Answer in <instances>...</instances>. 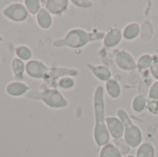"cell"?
I'll list each match as a JSON object with an SVG mask.
<instances>
[{
	"mask_svg": "<svg viewBox=\"0 0 158 157\" xmlns=\"http://www.w3.org/2000/svg\"><path fill=\"white\" fill-rule=\"evenodd\" d=\"M94 140L97 146L104 147L109 143L110 134L106 123V103H105V88L101 85L97 86L94 93Z\"/></svg>",
	"mask_w": 158,
	"mask_h": 157,
	"instance_id": "obj_1",
	"label": "cell"
},
{
	"mask_svg": "<svg viewBox=\"0 0 158 157\" xmlns=\"http://www.w3.org/2000/svg\"><path fill=\"white\" fill-rule=\"evenodd\" d=\"M105 35L106 32L104 31L92 32V31H87L81 28H75L68 31L63 39L55 41L54 46L56 47L68 46L72 49H79L84 47L91 42L103 40Z\"/></svg>",
	"mask_w": 158,
	"mask_h": 157,
	"instance_id": "obj_2",
	"label": "cell"
},
{
	"mask_svg": "<svg viewBox=\"0 0 158 157\" xmlns=\"http://www.w3.org/2000/svg\"><path fill=\"white\" fill-rule=\"evenodd\" d=\"M117 114L118 118H120L124 125V140L131 148H138L143 143V132L141 129L132 122L131 118L124 109L119 108L117 111Z\"/></svg>",
	"mask_w": 158,
	"mask_h": 157,
	"instance_id": "obj_3",
	"label": "cell"
},
{
	"mask_svg": "<svg viewBox=\"0 0 158 157\" xmlns=\"http://www.w3.org/2000/svg\"><path fill=\"white\" fill-rule=\"evenodd\" d=\"M36 99H40L46 106L53 109H60L68 106L67 98L56 89H45L41 93H37Z\"/></svg>",
	"mask_w": 158,
	"mask_h": 157,
	"instance_id": "obj_4",
	"label": "cell"
},
{
	"mask_svg": "<svg viewBox=\"0 0 158 157\" xmlns=\"http://www.w3.org/2000/svg\"><path fill=\"white\" fill-rule=\"evenodd\" d=\"M3 15L11 21L22 22L27 19L29 13H28L24 4L13 3V4L6 6L3 9Z\"/></svg>",
	"mask_w": 158,
	"mask_h": 157,
	"instance_id": "obj_5",
	"label": "cell"
},
{
	"mask_svg": "<svg viewBox=\"0 0 158 157\" xmlns=\"http://www.w3.org/2000/svg\"><path fill=\"white\" fill-rule=\"evenodd\" d=\"M25 72L29 77L32 79L41 80L48 76L49 68L48 67H46V65L44 62L36 59H31L26 63Z\"/></svg>",
	"mask_w": 158,
	"mask_h": 157,
	"instance_id": "obj_6",
	"label": "cell"
},
{
	"mask_svg": "<svg viewBox=\"0 0 158 157\" xmlns=\"http://www.w3.org/2000/svg\"><path fill=\"white\" fill-rule=\"evenodd\" d=\"M115 63L118 68L123 71H133L137 69V65L132 55L124 50H119L115 56Z\"/></svg>",
	"mask_w": 158,
	"mask_h": 157,
	"instance_id": "obj_7",
	"label": "cell"
},
{
	"mask_svg": "<svg viewBox=\"0 0 158 157\" xmlns=\"http://www.w3.org/2000/svg\"><path fill=\"white\" fill-rule=\"evenodd\" d=\"M106 123L110 134L114 140H118L123 138L124 135V125L123 122L118 117H106Z\"/></svg>",
	"mask_w": 158,
	"mask_h": 157,
	"instance_id": "obj_8",
	"label": "cell"
},
{
	"mask_svg": "<svg viewBox=\"0 0 158 157\" xmlns=\"http://www.w3.org/2000/svg\"><path fill=\"white\" fill-rule=\"evenodd\" d=\"M122 39L123 36L121 30L118 28H111L110 30H108L103 39L104 46L107 49L114 48L120 43Z\"/></svg>",
	"mask_w": 158,
	"mask_h": 157,
	"instance_id": "obj_9",
	"label": "cell"
},
{
	"mask_svg": "<svg viewBox=\"0 0 158 157\" xmlns=\"http://www.w3.org/2000/svg\"><path fill=\"white\" fill-rule=\"evenodd\" d=\"M29 86L21 81H13L6 84V93L7 95L12 97H19L27 93L29 91Z\"/></svg>",
	"mask_w": 158,
	"mask_h": 157,
	"instance_id": "obj_10",
	"label": "cell"
},
{
	"mask_svg": "<svg viewBox=\"0 0 158 157\" xmlns=\"http://www.w3.org/2000/svg\"><path fill=\"white\" fill-rule=\"evenodd\" d=\"M69 1L68 0H47L44 1V7L51 15H61L67 11Z\"/></svg>",
	"mask_w": 158,
	"mask_h": 157,
	"instance_id": "obj_11",
	"label": "cell"
},
{
	"mask_svg": "<svg viewBox=\"0 0 158 157\" xmlns=\"http://www.w3.org/2000/svg\"><path fill=\"white\" fill-rule=\"evenodd\" d=\"M87 68L91 70V72L94 75V77L101 81L106 82L112 79L111 70L106 66H103V65L94 66L90 63H87Z\"/></svg>",
	"mask_w": 158,
	"mask_h": 157,
	"instance_id": "obj_12",
	"label": "cell"
},
{
	"mask_svg": "<svg viewBox=\"0 0 158 157\" xmlns=\"http://www.w3.org/2000/svg\"><path fill=\"white\" fill-rule=\"evenodd\" d=\"M141 34V25L138 22H130L127 24L123 31L122 36L126 41H133L137 39Z\"/></svg>",
	"mask_w": 158,
	"mask_h": 157,
	"instance_id": "obj_13",
	"label": "cell"
},
{
	"mask_svg": "<svg viewBox=\"0 0 158 157\" xmlns=\"http://www.w3.org/2000/svg\"><path fill=\"white\" fill-rule=\"evenodd\" d=\"M36 22L43 30H48L53 24V17L45 7H42L36 15Z\"/></svg>",
	"mask_w": 158,
	"mask_h": 157,
	"instance_id": "obj_14",
	"label": "cell"
},
{
	"mask_svg": "<svg viewBox=\"0 0 158 157\" xmlns=\"http://www.w3.org/2000/svg\"><path fill=\"white\" fill-rule=\"evenodd\" d=\"M105 89L106 91L107 95L112 98V99H118L120 97L122 90H121V86L119 84V82L115 80V79H111L108 81L106 82L105 85Z\"/></svg>",
	"mask_w": 158,
	"mask_h": 157,
	"instance_id": "obj_15",
	"label": "cell"
},
{
	"mask_svg": "<svg viewBox=\"0 0 158 157\" xmlns=\"http://www.w3.org/2000/svg\"><path fill=\"white\" fill-rule=\"evenodd\" d=\"M25 67H26V64H24V62L21 61L20 59H19L17 57L12 59L11 70H12L13 76L16 79V81H19V80L23 79V76L25 73Z\"/></svg>",
	"mask_w": 158,
	"mask_h": 157,
	"instance_id": "obj_16",
	"label": "cell"
},
{
	"mask_svg": "<svg viewBox=\"0 0 158 157\" xmlns=\"http://www.w3.org/2000/svg\"><path fill=\"white\" fill-rule=\"evenodd\" d=\"M147 102H148V100H147V98H146L145 95H143V94H138V95H136L132 99L131 108H132V110L135 113L141 114V113H143L146 109Z\"/></svg>",
	"mask_w": 158,
	"mask_h": 157,
	"instance_id": "obj_17",
	"label": "cell"
},
{
	"mask_svg": "<svg viewBox=\"0 0 158 157\" xmlns=\"http://www.w3.org/2000/svg\"><path fill=\"white\" fill-rule=\"evenodd\" d=\"M154 62V56L150 54H143L139 56V58L136 61L137 65V70L142 72V71H146L148 68L150 69L152 64Z\"/></svg>",
	"mask_w": 158,
	"mask_h": 157,
	"instance_id": "obj_18",
	"label": "cell"
},
{
	"mask_svg": "<svg viewBox=\"0 0 158 157\" xmlns=\"http://www.w3.org/2000/svg\"><path fill=\"white\" fill-rule=\"evenodd\" d=\"M136 157H156V148L151 143H143L136 151Z\"/></svg>",
	"mask_w": 158,
	"mask_h": 157,
	"instance_id": "obj_19",
	"label": "cell"
},
{
	"mask_svg": "<svg viewBox=\"0 0 158 157\" xmlns=\"http://www.w3.org/2000/svg\"><path fill=\"white\" fill-rule=\"evenodd\" d=\"M99 157H122V155L113 143H108L101 148Z\"/></svg>",
	"mask_w": 158,
	"mask_h": 157,
	"instance_id": "obj_20",
	"label": "cell"
},
{
	"mask_svg": "<svg viewBox=\"0 0 158 157\" xmlns=\"http://www.w3.org/2000/svg\"><path fill=\"white\" fill-rule=\"evenodd\" d=\"M15 55L17 58L20 59L21 61H30L32 57V52L30 47L26 45H19L15 49Z\"/></svg>",
	"mask_w": 158,
	"mask_h": 157,
	"instance_id": "obj_21",
	"label": "cell"
},
{
	"mask_svg": "<svg viewBox=\"0 0 158 157\" xmlns=\"http://www.w3.org/2000/svg\"><path fill=\"white\" fill-rule=\"evenodd\" d=\"M153 33H154V28L151 22L149 21H145L143 23V25L141 26V37L143 41L148 42L152 39L153 37Z\"/></svg>",
	"mask_w": 158,
	"mask_h": 157,
	"instance_id": "obj_22",
	"label": "cell"
},
{
	"mask_svg": "<svg viewBox=\"0 0 158 157\" xmlns=\"http://www.w3.org/2000/svg\"><path fill=\"white\" fill-rule=\"evenodd\" d=\"M23 4L28 11V13L31 15L36 16L37 13L42 8L41 1H39V0H25Z\"/></svg>",
	"mask_w": 158,
	"mask_h": 157,
	"instance_id": "obj_23",
	"label": "cell"
},
{
	"mask_svg": "<svg viewBox=\"0 0 158 157\" xmlns=\"http://www.w3.org/2000/svg\"><path fill=\"white\" fill-rule=\"evenodd\" d=\"M76 82L73 77L70 76H65L62 77L58 80L57 81V85L59 88L63 89V90H70L72 88H74Z\"/></svg>",
	"mask_w": 158,
	"mask_h": 157,
	"instance_id": "obj_24",
	"label": "cell"
},
{
	"mask_svg": "<svg viewBox=\"0 0 158 157\" xmlns=\"http://www.w3.org/2000/svg\"><path fill=\"white\" fill-rule=\"evenodd\" d=\"M118 150L120 152L121 155H129L130 152H131V147L128 145V143H126V141L124 140V138H120L118 140H114V143H113Z\"/></svg>",
	"mask_w": 158,
	"mask_h": 157,
	"instance_id": "obj_25",
	"label": "cell"
},
{
	"mask_svg": "<svg viewBox=\"0 0 158 157\" xmlns=\"http://www.w3.org/2000/svg\"><path fill=\"white\" fill-rule=\"evenodd\" d=\"M146 109L150 114L158 116V100H148Z\"/></svg>",
	"mask_w": 158,
	"mask_h": 157,
	"instance_id": "obj_26",
	"label": "cell"
},
{
	"mask_svg": "<svg viewBox=\"0 0 158 157\" xmlns=\"http://www.w3.org/2000/svg\"><path fill=\"white\" fill-rule=\"evenodd\" d=\"M149 100H158V81H156L150 87L148 92Z\"/></svg>",
	"mask_w": 158,
	"mask_h": 157,
	"instance_id": "obj_27",
	"label": "cell"
},
{
	"mask_svg": "<svg viewBox=\"0 0 158 157\" xmlns=\"http://www.w3.org/2000/svg\"><path fill=\"white\" fill-rule=\"evenodd\" d=\"M150 73L156 81H158V56L154 57V62L150 68Z\"/></svg>",
	"mask_w": 158,
	"mask_h": 157,
	"instance_id": "obj_28",
	"label": "cell"
},
{
	"mask_svg": "<svg viewBox=\"0 0 158 157\" xmlns=\"http://www.w3.org/2000/svg\"><path fill=\"white\" fill-rule=\"evenodd\" d=\"M72 3L79 7L81 8H89L93 6V2L88 1V0H77V1H72Z\"/></svg>",
	"mask_w": 158,
	"mask_h": 157,
	"instance_id": "obj_29",
	"label": "cell"
},
{
	"mask_svg": "<svg viewBox=\"0 0 158 157\" xmlns=\"http://www.w3.org/2000/svg\"><path fill=\"white\" fill-rule=\"evenodd\" d=\"M126 157H136V156H134V155H127Z\"/></svg>",
	"mask_w": 158,
	"mask_h": 157,
	"instance_id": "obj_30",
	"label": "cell"
}]
</instances>
